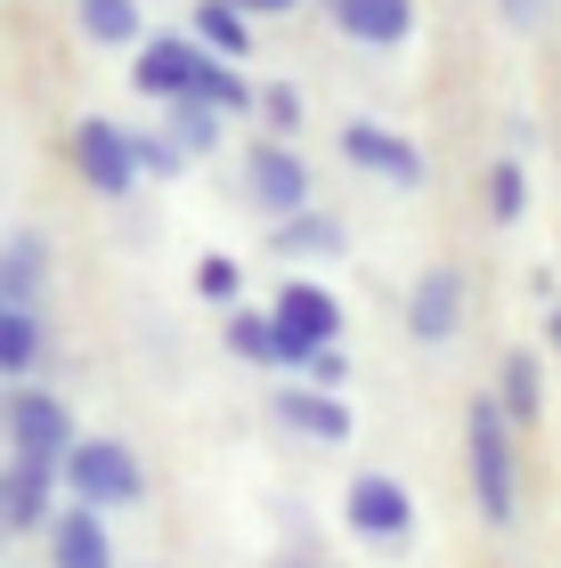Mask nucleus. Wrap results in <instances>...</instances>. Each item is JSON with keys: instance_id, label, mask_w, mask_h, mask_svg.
I'll return each instance as SVG.
<instances>
[{"instance_id": "1", "label": "nucleus", "mask_w": 561, "mask_h": 568, "mask_svg": "<svg viewBox=\"0 0 561 568\" xmlns=\"http://www.w3.org/2000/svg\"><path fill=\"white\" fill-rule=\"evenodd\" d=\"M58 496L66 504H90V511H131L147 496V471L122 438H73L58 455Z\"/></svg>"}, {"instance_id": "2", "label": "nucleus", "mask_w": 561, "mask_h": 568, "mask_svg": "<svg viewBox=\"0 0 561 568\" xmlns=\"http://www.w3.org/2000/svg\"><path fill=\"white\" fill-rule=\"evenodd\" d=\"M464 455H472L480 520L504 528V520H513V438H504V406H497V398H472V415H464Z\"/></svg>"}, {"instance_id": "3", "label": "nucleus", "mask_w": 561, "mask_h": 568, "mask_svg": "<svg viewBox=\"0 0 561 568\" xmlns=\"http://www.w3.org/2000/svg\"><path fill=\"white\" fill-rule=\"evenodd\" d=\"M269 325H277V349H285V374H293V366H301L310 349L342 342V301L325 293L318 276H293L285 293L269 301Z\"/></svg>"}, {"instance_id": "4", "label": "nucleus", "mask_w": 561, "mask_h": 568, "mask_svg": "<svg viewBox=\"0 0 561 568\" xmlns=\"http://www.w3.org/2000/svg\"><path fill=\"white\" fill-rule=\"evenodd\" d=\"M0 430H9V455H33V463H58L73 438V406L58 390H41V382H17L9 390V415H0Z\"/></svg>"}, {"instance_id": "5", "label": "nucleus", "mask_w": 561, "mask_h": 568, "mask_svg": "<svg viewBox=\"0 0 561 568\" xmlns=\"http://www.w3.org/2000/svg\"><path fill=\"white\" fill-rule=\"evenodd\" d=\"M73 171H82V187H90V195L122 203V195L139 187V163H131V131H122L114 114H82V122H73Z\"/></svg>"}, {"instance_id": "6", "label": "nucleus", "mask_w": 561, "mask_h": 568, "mask_svg": "<svg viewBox=\"0 0 561 568\" xmlns=\"http://www.w3.org/2000/svg\"><path fill=\"white\" fill-rule=\"evenodd\" d=\"M203 58H212V49H203L196 33H139V49H131V82L156 98V106H171V98L196 90Z\"/></svg>"}, {"instance_id": "7", "label": "nucleus", "mask_w": 561, "mask_h": 568, "mask_svg": "<svg viewBox=\"0 0 561 568\" xmlns=\"http://www.w3.org/2000/svg\"><path fill=\"white\" fill-rule=\"evenodd\" d=\"M244 195L261 203L269 220H285V212L310 203V163L293 154V139H261V146L244 154Z\"/></svg>"}, {"instance_id": "8", "label": "nucleus", "mask_w": 561, "mask_h": 568, "mask_svg": "<svg viewBox=\"0 0 561 568\" xmlns=\"http://www.w3.org/2000/svg\"><path fill=\"white\" fill-rule=\"evenodd\" d=\"M49 511H58V463L9 455L0 463V536H33L49 528Z\"/></svg>"}, {"instance_id": "9", "label": "nucleus", "mask_w": 561, "mask_h": 568, "mask_svg": "<svg viewBox=\"0 0 561 568\" xmlns=\"http://www.w3.org/2000/svg\"><path fill=\"white\" fill-rule=\"evenodd\" d=\"M342 511H350V528H359L367 545H399V536H415V496H407L391 471H359Z\"/></svg>"}, {"instance_id": "10", "label": "nucleus", "mask_w": 561, "mask_h": 568, "mask_svg": "<svg viewBox=\"0 0 561 568\" xmlns=\"http://www.w3.org/2000/svg\"><path fill=\"white\" fill-rule=\"evenodd\" d=\"M342 154H350V171H374L391 187H423V146L399 139L391 122H342Z\"/></svg>"}, {"instance_id": "11", "label": "nucleus", "mask_w": 561, "mask_h": 568, "mask_svg": "<svg viewBox=\"0 0 561 568\" xmlns=\"http://www.w3.org/2000/svg\"><path fill=\"white\" fill-rule=\"evenodd\" d=\"M41 536H49V568H114V528L90 504H58Z\"/></svg>"}, {"instance_id": "12", "label": "nucleus", "mask_w": 561, "mask_h": 568, "mask_svg": "<svg viewBox=\"0 0 561 568\" xmlns=\"http://www.w3.org/2000/svg\"><path fill=\"white\" fill-rule=\"evenodd\" d=\"M277 423L301 430V438H318V447H342V438H350V406H342V390L285 382V390H277Z\"/></svg>"}, {"instance_id": "13", "label": "nucleus", "mask_w": 561, "mask_h": 568, "mask_svg": "<svg viewBox=\"0 0 561 568\" xmlns=\"http://www.w3.org/2000/svg\"><path fill=\"white\" fill-rule=\"evenodd\" d=\"M41 301H49V236L17 227L0 244V308H41Z\"/></svg>"}, {"instance_id": "14", "label": "nucleus", "mask_w": 561, "mask_h": 568, "mask_svg": "<svg viewBox=\"0 0 561 568\" xmlns=\"http://www.w3.org/2000/svg\"><path fill=\"white\" fill-rule=\"evenodd\" d=\"M455 317H464V276L455 268H423L415 293H407V333H415V342H448Z\"/></svg>"}, {"instance_id": "15", "label": "nucleus", "mask_w": 561, "mask_h": 568, "mask_svg": "<svg viewBox=\"0 0 561 568\" xmlns=\"http://www.w3.org/2000/svg\"><path fill=\"white\" fill-rule=\"evenodd\" d=\"M334 24L367 49H399L415 33V0H334Z\"/></svg>"}, {"instance_id": "16", "label": "nucleus", "mask_w": 561, "mask_h": 568, "mask_svg": "<svg viewBox=\"0 0 561 568\" xmlns=\"http://www.w3.org/2000/svg\"><path fill=\"white\" fill-rule=\"evenodd\" d=\"M269 244L285 252V261H334V252H342L350 236H342V227L318 212V203H301V212H285V220H277V236H269Z\"/></svg>"}, {"instance_id": "17", "label": "nucleus", "mask_w": 561, "mask_h": 568, "mask_svg": "<svg viewBox=\"0 0 561 568\" xmlns=\"http://www.w3.org/2000/svg\"><path fill=\"white\" fill-rule=\"evenodd\" d=\"M188 33L212 49V58H228V65L252 58V17L237 9V0H196V24H188Z\"/></svg>"}, {"instance_id": "18", "label": "nucleus", "mask_w": 561, "mask_h": 568, "mask_svg": "<svg viewBox=\"0 0 561 568\" xmlns=\"http://www.w3.org/2000/svg\"><path fill=\"white\" fill-rule=\"evenodd\" d=\"M73 17H82V41H98V49H139V33H147L139 0H73Z\"/></svg>"}, {"instance_id": "19", "label": "nucleus", "mask_w": 561, "mask_h": 568, "mask_svg": "<svg viewBox=\"0 0 561 568\" xmlns=\"http://www.w3.org/2000/svg\"><path fill=\"white\" fill-rule=\"evenodd\" d=\"M41 308H0V382H24L41 366Z\"/></svg>"}, {"instance_id": "20", "label": "nucleus", "mask_w": 561, "mask_h": 568, "mask_svg": "<svg viewBox=\"0 0 561 568\" xmlns=\"http://www.w3.org/2000/svg\"><path fill=\"white\" fill-rule=\"evenodd\" d=\"M163 131H171V146H180L188 163H196V154H212V146H220L228 114H220V106H203V98H171V106H163Z\"/></svg>"}, {"instance_id": "21", "label": "nucleus", "mask_w": 561, "mask_h": 568, "mask_svg": "<svg viewBox=\"0 0 561 568\" xmlns=\"http://www.w3.org/2000/svg\"><path fill=\"white\" fill-rule=\"evenodd\" d=\"M497 406H504V423H513V430H529V423L545 415V374H538V357H529V349L504 357V390H497Z\"/></svg>"}, {"instance_id": "22", "label": "nucleus", "mask_w": 561, "mask_h": 568, "mask_svg": "<svg viewBox=\"0 0 561 568\" xmlns=\"http://www.w3.org/2000/svg\"><path fill=\"white\" fill-rule=\"evenodd\" d=\"M228 357H244V366H285V349H277V325L269 308H228Z\"/></svg>"}, {"instance_id": "23", "label": "nucleus", "mask_w": 561, "mask_h": 568, "mask_svg": "<svg viewBox=\"0 0 561 568\" xmlns=\"http://www.w3.org/2000/svg\"><path fill=\"white\" fill-rule=\"evenodd\" d=\"M188 98H203V106H220V114H252V98H261V90H252L228 58H203V73H196Z\"/></svg>"}, {"instance_id": "24", "label": "nucleus", "mask_w": 561, "mask_h": 568, "mask_svg": "<svg viewBox=\"0 0 561 568\" xmlns=\"http://www.w3.org/2000/svg\"><path fill=\"white\" fill-rule=\"evenodd\" d=\"M489 212H497L504 227L529 212V171L513 163V154H497V163H489Z\"/></svg>"}, {"instance_id": "25", "label": "nucleus", "mask_w": 561, "mask_h": 568, "mask_svg": "<svg viewBox=\"0 0 561 568\" xmlns=\"http://www.w3.org/2000/svg\"><path fill=\"white\" fill-rule=\"evenodd\" d=\"M131 163H139V179H180L188 154L171 146V131H131Z\"/></svg>"}, {"instance_id": "26", "label": "nucleus", "mask_w": 561, "mask_h": 568, "mask_svg": "<svg viewBox=\"0 0 561 568\" xmlns=\"http://www.w3.org/2000/svg\"><path fill=\"white\" fill-rule=\"evenodd\" d=\"M252 114H261L277 139H293V131H301V114H310V106H301V90H293V82H269L261 98H252Z\"/></svg>"}, {"instance_id": "27", "label": "nucleus", "mask_w": 561, "mask_h": 568, "mask_svg": "<svg viewBox=\"0 0 561 568\" xmlns=\"http://www.w3.org/2000/svg\"><path fill=\"white\" fill-rule=\"evenodd\" d=\"M293 374L310 382V390H342V382H350V357H342V342H325V349H310V357H301Z\"/></svg>"}, {"instance_id": "28", "label": "nucleus", "mask_w": 561, "mask_h": 568, "mask_svg": "<svg viewBox=\"0 0 561 568\" xmlns=\"http://www.w3.org/2000/svg\"><path fill=\"white\" fill-rule=\"evenodd\" d=\"M196 293H203V301H220V308H237V293H244L237 261H220V252H212V261H196Z\"/></svg>"}, {"instance_id": "29", "label": "nucleus", "mask_w": 561, "mask_h": 568, "mask_svg": "<svg viewBox=\"0 0 561 568\" xmlns=\"http://www.w3.org/2000/svg\"><path fill=\"white\" fill-rule=\"evenodd\" d=\"M244 17H285V9H301V0H237Z\"/></svg>"}, {"instance_id": "30", "label": "nucleus", "mask_w": 561, "mask_h": 568, "mask_svg": "<svg viewBox=\"0 0 561 568\" xmlns=\"http://www.w3.org/2000/svg\"><path fill=\"white\" fill-rule=\"evenodd\" d=\"M545 342H553V357H561V301L545 308Z\"/></svg>"}, {"instance_id": "31", "label": "nucleus", "mask_w": 561, "mask_h": 568, "mask_svg": "<svg viewBox=\"0 0 561 568\" xmlns=\"http://www.w3.org/2000/svg\"><path fill=\"white\" fill-rule=\"evenodd\" d=\"M277 568H325L318 552H277Z\"/></svg>"}, {"instance_id": "32", "label": "nucleus", "mask_w": 561, "mask_h": 568, "mask_svg": "<svg viewBox=\"0 0 561 568\" xmlns=\"http://www.w3.org/2000/svg\"><path fill=\"white\" fill-rule=\"evenodd\" d=\"M0 415H9V390H0Z\"/></svg>"}]
</instances>
